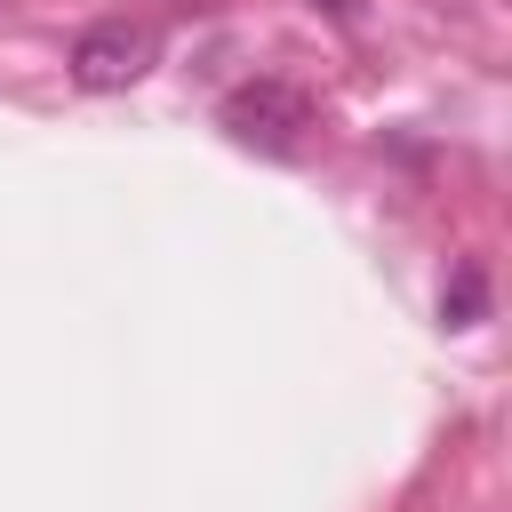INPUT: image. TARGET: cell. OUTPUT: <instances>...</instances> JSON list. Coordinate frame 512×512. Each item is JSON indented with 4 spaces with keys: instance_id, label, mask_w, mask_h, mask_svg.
<instances>
[{
    "instance_id": "1",
    "label": "cell",
    "mask_w": 512,
    "mask_h": 512,
    "mask_svg": "<svg viewBox=\"0 0 512 512\" xmlns=\"http://www.w3.org/2000/svg\"><path fill=\"white\" fill-rule=\"evenodd\" d=\"M224 128L240 144H264V152H296L304 128H312V96L288 88V80H248L224 96Z\"/></svg>"
},
{
    "instance_id": "2",
    "label": "cell",
    "mask_w": 512,
    "mask_h": 512,
    "mask_svg": "<svg viewBox=\"0 0 512 512\" xmlns=\"http://www.w3.org/2000/svg\"><path fill=\"white\" fill-rule=\"evenodd\" d=\"M152 56H160V40L144 24H128V16H112V24H88L72 40V80L96 88V96H112V88H136L152 72Z\"/></svg>"
},
{
    "instance_id": "3",
    "label": "cell",
    "mask_w": 512,
    "mask_h": 512,
    "mask_svg": "<svg viewBox=\"0 0 512 512\" xmlns=\"http://www.w3.org/2000/svg\"><path fill=\"white\" fill-rule=\"evenodd\" d=\"M480 304H488V280L464 264V272H456V288H448V328H472V320H480Z\"/></svg>"
},
{
    "instance_id": "4",
    "label": "cell",
    "mask_w": 512,
    "mask_h": 512,
    "mask_svg": "<svg viewBox=\"0 0 512 512\" xmlns=\"http://www.w3.org/2000/svg\"><path fill=\"white\" fill-rule=\"evenodd\" d=\"M320 8H328V16H352V0H320Z\"/></svg>"
}]
</instances>
